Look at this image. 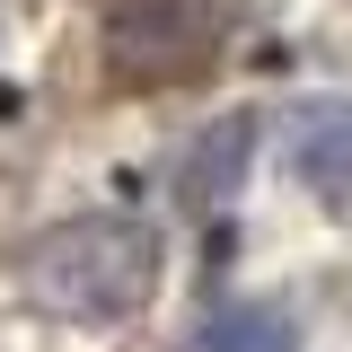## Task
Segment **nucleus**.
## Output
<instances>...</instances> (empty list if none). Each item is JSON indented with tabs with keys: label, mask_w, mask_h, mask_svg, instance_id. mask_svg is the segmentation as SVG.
Masks as SVG:
<instances>
[{
	"label": "nucleus",
	"mask_w": 352,
	"mask_h": 352,
	"mask_svg": "<svg viewBox=\"0 0 352 352\" xmlns=\"http://www.w3.org/2000/svg\"><path fill=\"white\" fill-rule=\"evenodd\" d=\"M282 150H291V176H300L308 194L352 203V106H344V97L300 106V115H291V132H282Z\"/></svg>",
	"instance_id": "3"
},
{
	"label": "nucleus",
	"mask_w": 352,
	"mask_h": 352,
	"mask_svg": "<svg viewBox=\"0 0 352 352\" xmlns=\"http://www.w3.org/2000/svg\"><path fill=\"white\" fill-rule=\"evenodd\" d=\"M203 352H300V326L273 300H229V308H212Z\"/></svg>",
	"instance_id": "4"
},
{
	"label": "nucleus",
	"mask_w": 352,
	"mask_h": 352,
	"mask_svg": "<svg viewBox=\"0 0 352 352\" xmlns=\"http://www.w3.org/2000/svg\"><path fill=\"white\" fill-rule=\"evenodd\" d=\"M220 0H106L97 62L115 88H185L220 62Z\"/></svg>",
	"instance_id": "2"
},
{
	"label": "nucleus",
	"mask_w": 352,
	"mask_h": 352,
	"mask_svg": "<svg viewBox=\"0 0 352 352\" xmlns=\"http://www.w3.org/2000/svg\"><path fill=\"white\" fill-rule=\"evenodd\" d=\"M18 291H27V308L62 317V326H124L159 291V229H141L124 212L53 220L18 256Z\"/></svg>",
	"instance_id": "1"
}]
</instances>
